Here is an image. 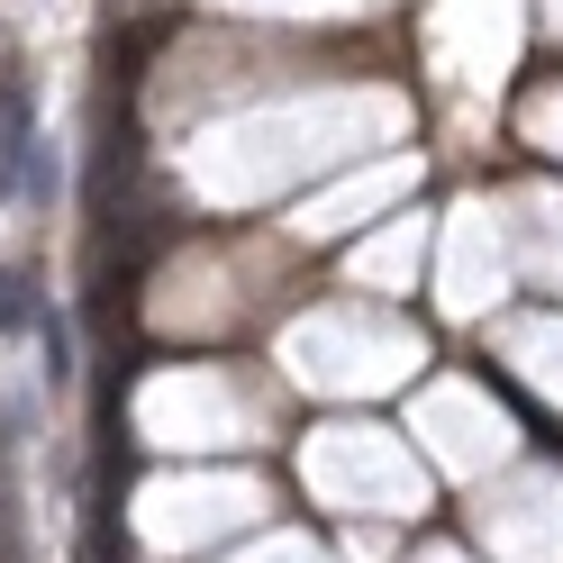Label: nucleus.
Here are the masks:
<instances>
[{
    "label": "nucleus",
    "mask_w": 563,
    "mask_h": 563,
    "mask_svg": "<svg viewBox=\"0 0 563 563\" xmlns=\"http://www.w3.org/2000/svg\"><path fill=\"white\" fill-rule=\"evenodd\" d=\"M37 336H46V382H74V328H64L55 309H46V319H37Z\"/></svg>",
    "instance_id": "3"
},
{
    "label": "nucleus",
    "mask_w": 563,
    "mask_h": 563,
    "mask_svg": "<svg viewBox=\"0 0 563 563\" xmlns=\"http://www.w3.org/2000/svg\"><path fill=\"white\" fill-rule=\"evenodd\" d=\"M27 91L19 82H0V191H19V164H27Z\"/></svg>",
    "instance_id": "1"
},
{
    "label": "nucleus",
    "mask_w": 563,
    "mask_h": 563,
    "mask_svg": "<svg viewBox=\"0 0 563 563\" xmlns=\"http://www.w3.org/2000/svg\"><path fill=\"white\" fill-rule=\"evenodd\" d=\"M46 309H37V273L27 264H0V336H19V328H37Z\"/></svg>",
    "instance_id": "2"
}]
</instances>
